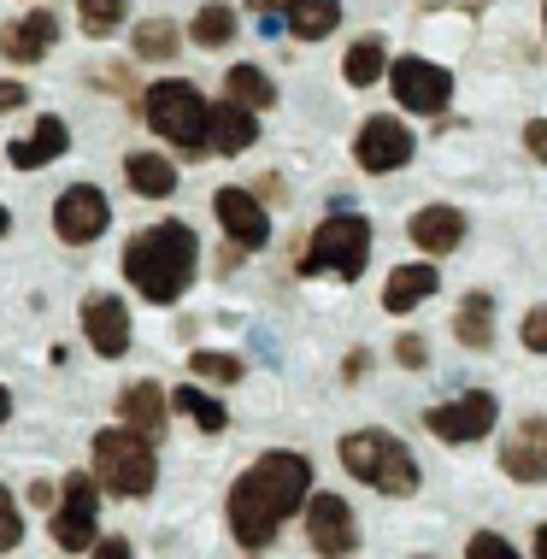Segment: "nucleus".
I'll return each mask as SVG.
<instances>
[{
  "label": "nucleus",
  "instance_id": "f257e3e1",
  "mask_svg": "<svg viewBox=\"0 0 547 559\" xmlns=\"http://www.w3.org/2000/svg\"><path fill=\"white\" fill-rule=\"evenodd\" d=\"M307 489H312V460L307 453H295V448L260 453V460L230 483V501H224V512H230V536L248 554H265L283 524L295 519L300 507H312Z\"/></svg>",
  "mask_w": 547,
  "mask_h": 559
},
{
  "label": "nucleus",
  "instance_id": "f03ea898",
  "mask_svg": "<svg viewBox=\"0 0 547 559\" xmlns=\"http://www.w3.org/2000/svg\"><path fill=\"white\" fill-rule=\"evenodd\" d=\"M194 271H201V236H194L182 218L130 236V248H124L130 289L142 295V300H154V307H171V300L189 295Z\"/></svg>",
  "mask_w": 547,
  "mask_h": 559
},
{
  "label": "nucleus",
  "instance_id": "7ed1b4c3",
  "mask_svg": "<svg viewBox=\"0 0 547 559\" xmlns=\"http://www.w3.org/2000/svg\"><path fill=\"white\" fill-rule=\"evenodd\" d=\"M342 472L347 477H359L365 489H377V495H389V501H406V495H418V460H413V448L401 442V436H389V430H354V436H342Z\"/></svg>",
  "mask_w": 547,
  "mask_h": 559
},
{
  "label": "nucleus",
  "instance_id": "20e7f679",
  "mask_svg": "<svg viewBox=\"0 0 547 559\" xmlns=\"http://www.w3.org/2000/svg\"><path fill=\"white\" fill-rule=\"evenodd\" d=\"M95 483L112 495H124V501H147L159 483V460H154V442H147L142 430L130 425H106L95 430Z\"/></svg>",
  "mask_w": 547,
  "mask_h": 559
},
{
  "label": "nucleus",
  "instance_id": "39448f33",
  "mask_svg": "<svg viewBox=\"0 0 547 559\" xmlns=\"http://www.w3.org/2000/svg\"><path fill=\"white\" fill-rule=\"evenodd\" d=\"M142 107H147V124H154L177 154H206L212 147V107L201 100V88H194L189 78L154 83Z\"/></svg>",
  "mask_w": 547,
  "mask_h": 559
},
{
  "label": "nucleus",
  "instance_id": "423d86ee",
  "mask_svg": "<svg viewBox=\"0 0 547 559\" xmlns=\"http://www.w3.org/2000/svg\"><path fill=\"white\" fill-rule=\"evenodd\" d=\"M365 265H371V224H365L359 213L324 218L312 230L307 253H300V277H342V283H354Z\"/></svg>",
  "mask_w": 547,
  "mask_h": 559
},
{
  "label": "nucleus",
  "instance_id": "0eeeda50",
  "mask_svg": "<svg viewBox=\"0 0 547 559\" xmlns=\"http://www.w3.org/2000/svg\"><path fill=\"white\" fill-rule=\"evenodd\" d=\"M48 536L59 554H95L100 548V483H95V472L66 477V495H59V507L48 519Z\"/></svg>",
  "mask_w": 547,
  "mask_h": 559
},
{
  "label": "nucleus",
  "instance_id": "6e6552de",
  "mask_svg": "<svg viewBox=\"0 0 547 559\" xmlns=\"http://www.w3.org/2000/svg\"><path fill=\"white\" fill-rule=\"evenodd\" d=\"M495 425H500V406H495L489 389H471V395L442 401V406H430V413H424V430H430L436 442H453V448L483 442Z\"/></svg>",
  "mask_w": 547,
  "mask_h": 559
},
{
  "label": "nucleus",
  "instance_id": "1a4fd4ad",
  "mask_svg": "<svg viewBox=\"0 0 547 559\" xmlns=\"http://www.w3.org/2000/svg\"><path fill=\"white\" fill-rule=\"evenodd\" d=\"M389 88H394V100H401L406 112H424V118L448 112V100H453L448 66H430V59H418V53L394 59V66H389Z\"/></svg>",
  "mask_w": 547,
  "mask_h": 559
},
{
  "label": "nucleus",
  "instance_id": "9d476101",
  "mask_svg": "<svg viewBox=\"0 0 547 559\" xmlns=\"http://www.w3.org/2000/svg\"><path fill=\"white\" fill-rule=\"evenodd\" d=\"M106 224H112V206H106V194L95 183H71L53 201V236L66 241V248H88V241H100Z\"/></svg>",
  "mask_w": 547,
  "mask_h": 559
},
{
  "label": "nucleus",
  "instance_id": "9b49d317",
  "mask_svg": "<svg viewBox=\"0 0 547 559\" xmlns=\"http://www.w3.org/2000/svg\"><path fill=\"white\" fill-rule=\"evenodd\" d=\"M354 159H359V171H401L413 159V130L394 112H371L354 135Z\"/></svg>",
  "mask_w": 547,
  "mask_h": 559
},
{
  "label": "nucleus",
  "instance_id": "f8f14e48",
  "mask_svg": "<svg viewBox=\"0 0 547 559\" xmlns=\"http://www.w3.org/2000/svg\"><path fill=\"white\" fill-rule=\"evenodd\" d=\"M307 542L318 559H347L359 548V524H354V507L342 495H312L307 507Z\"/></svg>",
  "mask_w": 547,
  "mask_h": 559
},
{
  "label": "nucleus",
  "instance_id": "ddd939ff",
  "mask_svg": "<svg viewBox=\"0 0 547 559\" xmlns=\"http://www.w3.org/2000/svg\"><path fill=\"white\" fill-rule=\"evenodd\" d=\"M212 218H218L224 236H230L236 248H248V253L271 241V218H265V206L253 201L248 189H218L212 194Z\"/></svg>",
  "mask_w": 547,
  "mask_h": 559
},
{
  "label": "nucleus",
  "instance_id": "4468645a",
  "mask_svg": "<svg viewBox=\"0 0 547 559\" xmlns=\"http://www.w3.org/2000/svg\"><path fill=\"white\" fill-rule=\"evenodd\" d=\"M83 330H88V347H95L100 359L130 354V307L118 295H88L83 300Z\"/></svg>",
  "mask_w": 547,
  "mask_h": 559
},
{
  "label": "nucleus",
  "instance_id": "2eb2a0df",
  "mask_svg": "<svg viewBox=\"0 0 547 559\" xmlns=\"http://www.w3.org/2000/svg\"><path fill=\"white\" fill-rule=\"evenodd\" d=\"M500 472L512 483H547V418H524L500 442Z\"/></svg>",
  "mask_w": 547,
  "mask_h": 559
},
{
  "label": "nucleus",
  "instance_id": "dca6fc26",
  "mask_svg": "<svg viewBox=\"0 0 547 559\" xmlns=\"http://www.w3.org/2000/svg\"><path fill=\"white\" fill-rule=\"evenodd\" d=\"M406 236H413L418 248L430 253V260H442V253H453V248L465 241V213H460V206H442V201H436V206H418L413 224H406Z\"/></svg>",
  "mask_w": 547,
  "mask_h": 559
},
{
  "label": "nucleus",
  "instance_id": "f3484780",
  "mask_svg": "<svg viewBox=\"0 0 547 559\" xmlns=\"http://www.w3.org/2000/svg\"><path fill=\"white\" fill-rule=\"evenodd\" d=\"M53 36H59L53 12H29V19L0 29V59H12V66H36V59L53 53Z\"/></svg>",
  "mask_w": 547,
  "mask_h": 559
},
{
  "label": "nucleus",
  "instance_id": "a211bd4d",
  "mask_svg": "<svg viewBox=\"0 0 547 559\" xmlns=\"http://www.w3.org/2000/svg\"><path fill=\"white\" fill-rule=\"evenodd\" d=\"M71 147V130H66V118L48 112V118H36V130L19 135V142H7V159L19 165V171H41L48 159H59Z\"/></svg>",
  "mask_w": 547,
  "mask_h": 559
},
{
  "label": "nucleus",
  "instance_id": "6ab92c4d",
  "mask_svg": "<svg viewBox=\"0 0 547 559\" xmlns=\"http://www.w3.org/2000/svg\"><path fill=\"white\" fill-rule=\"evenodd\" d=\"M436 289H442V271H436V265H394L389 271V283H383V307L389 312H413L418 307V300H430Z\"/></svg>",
  "mask_w": 547,
  "mask_h": 559
},
{
  "label": "nucleus",
  "instance_id": "aec40b11",
  "mask_svg": "<svg viewBox=\"0 0 547 559\" xmlns=\"http://www.w3.org/2000/svg\"><path fill=\"white\" fill-rule=\"evenodd\" d=\"M165 406H171V395H165L159 383H130L124 395H118V413H124V425L142 430L147 442H154V436H165Z\"/></svg>",
  "mask_w": 547,
  "mask_h": 559
},
{
  "label": "nucleus",
  "instance_id": "412c9836",
  "mask_svg": "<svg viewBox=\"0 0 547 559\" xmlns=\"http://www.w3.org/2000/svg\"><path fill=\"white\" fill-rule=\"evenodd\" d=\"M453 336H460V347H471V354H489L495 347V300L483 289H471L460 300V312H453Z\"/></svg>",
  "mask_w": 547,
  "mask_h": 559
},
{
  "label": "nucleus",
  "instance_id": "4be33fe9",
  "mask_svg": "<svg viewBox=\"0 0 547 559\" xmlns=\"http://www.w3.org/2000/svg\"><path fill=\"white\" fill-rule=\"evenodd\" d=\"M260 124H253L248 107H236V100H224V107H212V154H248Z\"/></svg>",
  "mask_w": 547,
  "mask_h": 559
},
{
  "label": "nucleus",
  "instance_id": "5701e85b",
  "mask_svg": "<svg viewBox=\"0 0 547 559\" xmlns=\"http://www.w3.org/2000/svg\"><path fill=\"white\" fill-rule=\"evenodd\" d=\"M124 177H130V189L142 194V201H165V194H177V165L165 154H130Z\"/></svg>",
  "mask_w": 547,
  "mask_h": 559
},
{
  "label": "nucleus",
  "instance_id": "b1692460",
  "mask_svg": "<svg viewBox=\"0 0 547 559\" xmlns=\"http://www.w3.org/2000/svg\"><path fill=\"white\" fill-rule=\"evenodd\" d=\"M342 78H347V88L389 83V53H383V41H377V36H359L354 48H347V59H342Z\"/></svg>",
  "mask_w": 547,
  "mask_h": 559
},
{
  "label": "nucleus",
  "instance_id": "393cba45",
  "mask_svg": "<svg viewBox=\"0 0 547 559\" xmlns=\"http://www.w3.org/2000/svg\"><path fill=\"white\" fill-rule=\"evenodd\" d=\"M336 24H342V0H295L288 7V29L300 41H324Z\"/></svg>",
  "mask_w": 547,
  "mask_h": 559
},
{
  "label": "nucleus",
  "instance_id": "a878e982",
  "mask_svg": "<svg viewBox=\"0 0 547 559\" xmlns=\"http://www.w3.org/2000/svg\"><path fill=\"white\" fill-rule=\"evenodd\" d=\"M171 406H182V413L194 418L206 436H218V430H230V406H224L218 395H206V389H194V383H182L171 389Z\"/></svg>",
  "mask_w": 547,
  "mask_h": 559
},
{
  "label": "nucleus",
  "instance_id": "bb28decb",
  "mask_svg": "<svg viewBox=\"0 0 547 559\" xmlns=\"http://www.w3.org/2000/svg\"><path fill=\"white\" fill-rule=\"evenodd\" d=\"M230 100L236 107H248V112H265V107H277V83L265 78L260 66H230Z\"/></svg>",
  "mask_w": 547,
  "mask_h": 559
},
{
  "label": "nucleus",
  "instance_id": "cd10ccee",
  "mask_svg": "<svg viewBox=\"0 0 547 559\" xmlns=\"http://www.w3.org/2000/svg\"><path fill=\"white\" fill-rule=\"evenodd\" d=\"M189 36L201 41V48H230V41H236V7H224V0H206V7L194 12Z\"/></svg>",
  "mask_w": 547,
  "mask_h": 559
},
{
  "label": "nucleus",
  "instance_id": "c85d7f7f",
  "mask_svg": "<svg viewBox=\"0 0 547 559\" xmlns=\"http://www.w3.org/2000/svg\"><path fill=\"white\" fill-rule=\"evenodd\" d=\"M177 48H182V41H177L171 19H142V24H135V53H142V59H171Z\"/></svg>",
  "mask_w": 547,
  "mask_h": 559
},
{
  "label": "nucleus",
  "instance_id": "c756f323",
  "mask_svg": "<svg viewBox=\"0 0 547 559\" xmlns=\"http://www.w3.org/2000/svg\"><path fill=\"white\" fill-rule=\"evenodd\" d=\"M78 19H83L88 36H112V29L130 19V0H78Z\"/></svg>",
  "mask_w": 547,
  "mask_h": 559
},
{
  "label": "nucleus",
  "instance_id": "7c9ffc66",
  "mask_svg": "<svg viewBox=\"0 0 547 559\" xmlns=\"http://www.w3.org/2000/svg\"><path fill=\"white\" fill-rule=\"evenodd\" d=\"M189 371L206 377V383H241V359L236 354H194Z\"/></svg>",
  "mask_w": 547,
  "mask_h": 559
},
{
  "label": "nucleus",
  "instance_id": "2f4dec72",
  "mask_svg": "<svg viewBox=\"0 0 547 559\" xmlns=\"http://www.w3.org/2000/svg\"><path fill=\"white\" fill-rule=\"evenodd\" d=\"M19 542H24V512L12 501V489L0 483V554H12Z\"/></svg>",
  "mask_w": 547,
  "mask_h": 559
},
{
  "label": "nucleus",
  "instance_id": "473e14b6",
  "mask_svg": "<svg viewBox=\"0 0 547 559\" xmlns=\"http://www.w3.org/2000/svg\"><path fill=\"white\" fill-rule=\"evenodd\" d=\"M465 559H524L519 548H512L507 536H495V531H477L465 542Z\"/></svg>",
  "mask_w": 547,
  "mask_h": 559
},
{
  "label": "nucleus",
  "instance_id": "72a5a7b5",
  "mask_svg": "<svg viewBox=\"0 0 547 559\" xmlns=\"http://www.w3.org/2000/svg\"><path fill=\"white\" fill-rule=\"evenodd\" d=\"M519 342L530 347V354H547V307H530V312H524Z\"/></svg>",
  "mask_w": 547,
  "mask_h": 559
},
{
  "label": "nucleus",
  "instance_id": "f704fd0d",
  "mask_svg": "<svg viewBox=\"0 0 547 559\" xmlns=\"http://www.w3.org/2000/svg\"><path fill=\"white\" fill-rule=\"evenodd\" d=\"M394 359H401L406 371H424L430 366V347H424V336H401L394 342Z\"/></svg>",
  "mask_w": 547,
  "mask_h": 559
},
{
  "label": "nucleus",
  "instance_id": "c9c22d12",
  "mask_svg": "<svg viewBox=\"0 0 547 559\" xmlns=\"http://www.w3.org/2000/svg\"><path fill=\"white\" fill-rule=\"evenodd\" d=\"M524 147L547 165V118H530V124H524Z\"/></svg>",
  "mask_w": 547,
  "mask_h": 559
},
{
  "label": "nucleus",
  "instance_id": "e433bc0d",
  "mask_svg": "<svg viewBox=\"0 0 547 559\" xmlns=\"http://www.w3.org/2000/svg\"><path fill=\"white\" fill-rule=\"evenodd\" d=\"M88 559H135V554H130V542H124V536H100V548L88 554Z\"/></svg>",
  "mask_w": 547,
  "mask_h": 559
},
{
  "label": "nucleus",
  "instance_id": "4c0bfd02",
  "mask_svg": "<svg viewBox=\"0 0 547 559\" xmlns=\"http://www.w3.org/2000/svg\"><path fill=\"white\" fill-rule=\"evenodd\" d=\"M24 100H29V88H24V83H12V78H7V83H0V112H12V107H24Z\"/></svg>",
  "mask_w": 547,
  "mask_h": 559
},
{
  "label": "nucleus",
  "instance_id": "58836bf2",
  "mask_svg": "<svg viewBox=\"0 0 547 559\" xmlns=\"http://www.w3.org/2000/svg\"><path fill=\"white\" fill-rule=\"evenodd\" d=\"M365 366H371V354H365V347H354V354L342 359V377H347V383H359V377H365Z\"/></svg>",
  "mask_w": 547,
  "mask_h": 559
},
{
  "label": "nucleus",
  "instance_id": "ea45409f",
  "mask_svg": "<svg viewBox=\"0 0 547 559\" xmlns=\"http://www.w3.org/2000/svg\"><path fill=\"white\" fill-rule=\"evenodd\" d=\"M248 7L260 12V19H277V12H283V7H295V0H248Z\"/></svg>",
  "mask_w": 547,
  "mask_h": 559
},
{
  "label": "nucleus",
  "instance_id": "a19ab883",
  "mask_svg": "<svg viewBox=\"0 0 547 559\" xmlns=\"http://www.w3.org/2000/svg\"><path fill=\"white\" fill-rule=\"evenodd\" d=\"M29 501L48 507V501H53V483H48V477H36V483H29Z\"/></svg>",
  "mask_w": 547,
  "mask_h": 559
},
{
  "label": "nucleus",
  "instance_id": "79ce46f5",
  "mask_svg": "<svg viewBox=\"0 0 547 559\" xmlns=\"http://www.w3.org/2000/svg\"><path fill=\"white\" fill-rule=\"evenodd\" d=\"M12 418V395H7V383H0V425Z\"/></svg>",
  "mask_w": 547,
  "mask_h": 559
},
{
  "label": "nucleus",
  "instance_id": "37998d69",
  "mask_svg": "<svg viewBox=\"0 0 547 559\" xmlns=\"http://www.w3.org/2000/svg\"><path fill=\"white\" fill-rule=\"evenodd\" d=\"M536 559H547V524H536Z\"/></svg>",
  "mask_w": 547,
  "mask_h": 559
},
{
  "label": "nucleus",
  "instance_id": "c03bdc74",
  "mask_svg": "<svg viewBox=\"0 0 547 559\" xmlns=\"http://www.w3.org/2000/svg\"><path fill=\"white\" fill-rule=\"evenodd\" d=\"M7 224H12V213H7V206H0V236H7Z\"/></svg>",
  "mask_w": 547,
  "mask_h": 559
},
{
  "label": "nucleus",
  "instance_id": "a18cd8bd",
  "mask_svg": "<svg viewBox=\"0 0 547 559\" xmlns=\"http://www.w3.org/2000/svg\"><path fill=\"white\" fill-rule=\"evenodd\" d=\"M542 24H547V7H542Z\"/></svg>",
  "mask_w": 547,
  "mask_h": 559
}]
</instances>
